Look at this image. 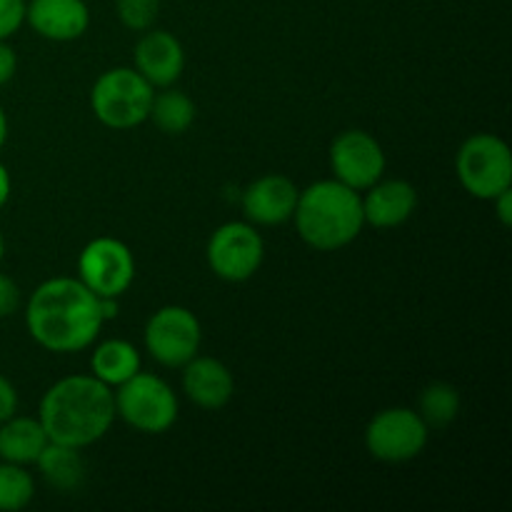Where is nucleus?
<instances>
[{"instance_id":"nucleus-29","label":"nucleus","mask_w":512,"mask_h":512,"mask_svg":"<svg viewBox=\"0 0 512 512\" xmlns=\"http://www.w3.org/2000/svg\"><path fill=\"white\" fill-rule=\"evenodd\" d=\"M10 195H13V178H10V170L5 168V163L0 160V210L8 205Z\"/></svg>"},{"instance_id":"nucleus-12","label":"nucleus","mask_w":512,"mask_h":512,"mask_svg":"<svg viewBox=\"0 0 512 512\" xmlns=\"http://www.w3.org/2000/svg\"><path fill=\"white\" fill-rule=\"evenodd\" d=\"M300 188L283 173H265L248 183L240 198L243 220L255 228H275L293 218Z\"/></svg>"},{"instance_id":"nucleus-30","label":"nucleus","mask_w":512,"mask_h":512,"mask_svg":"<svg viewBox=\"0 0 512 512\" xmlns=\"http://www.w3.org/2000/svg\"><path fill=\"white\" fill-rule=\"evenodd\" d=\"M8 133H10V125H8V113H5L3 103H0V150H3V145L8 143Z\"/></svg>"},{"instance_id":"nucleus-21","label":"nucleus","mask_w":512,"mask_h":512,"mask_svg":"<svg viewBox=\"0 0 512 512\" xmlns=\"http://www.w3.org/2000/svg\"><path fill=\"white\" fill-rule=\"evenodd\" d=\"M420 418L428 423L430 430L435 428H448L455 418L460 415V393L455 385L443 383H430L420 390L418 408Z\"/></svg>"},{"instance_id":"nucleus-8","label":"nucleus","mask_w":512,"mask_h":512,"mask_svg":"<svg viewBox=\"0 0 512 512\" xmlns=\"http://www.w3.org/2000/svg\"><path fill=\"white\" fill-rule=\"evenodd\" d=\"M145 353L163 368H183L200 353L203 325L185 305H163L143 328Z\"/></svg>"},{"instance_id":"nucleus-11","label":"nucleus","mask_w":512,"mask_h":512,"mask_svg":"<svg viewBox=\"0 0 512 512\" xmlns=\"http://www.w3.org/2000/svg\"><path fill=\"white\" fill-rule=\"evenodd\" d=\"M328 160L333 178L348 188L358 190V193L378 183L388 170L383 145L368 130L360 128H350L335 135V140L330 143Z\"/></svg>"},{"instance_id":"nucleus-16","label":"nucleus","mask_w":512,"mask_h":512,"mask_svg":"<svg viewBox=\"0 0 512 512\" xmlns=\"http://www.w3.org/2000/svg\"><path fill=\"white\" fill-rule=\"evenodd\" d=\"M180 385L185 398L203 410H220L233 400L235 378L223 360L213 355H195L183 365Z\"/></svg>"},{"instance_id":"nucleus-32","label":"nucleus","mask_w":512,"mask_h":512,"mask_svg":"<svg viewBox=\"0 0 512 512\" xmlns=\"http://www.w3.org/2000/svg\"><path fill=\"white\" fill-rule=\"evenodd\" d=\"M25 3H28V0H25Z\"/></svg>"},{"instance_id":"nucleus-18","label":"nucleus","mask_w":512,"mask_h":512,"mask_svg":"<svg viewBox=\"0 0 512 512\" xmlns=\"http://www.w3.org/2000/svg\"><path fill=\"white\" fill-rule=\"evenodd\" d=\"M138 370H143V358H140V350L130 340H103L90 353V375L103 385H108L110 390L133 378Z\"/></svg>"},{"instance_id":"nucleus-7","label":"nucleus","mask_w":512,"mask_h":512,"mask_svg":"<svg viewBox=\"0 0 512 512\" xmlns=\"http://www.w3.org/2000/svg\"><path fill=\"white\" fill-rule=\"evenodd\" d=\"M430 428L415 408L395 405L385 408L370 418L365 425L363 443L370 458L378 463L400 465L420 458L428 448Z\"/></svg>"},{"instance_id":"nucleus-28","label":"nucleus","mask_w":512,"mask_h":512,"mask_svg":"<svg viewBox=\"0 0 512 512\" xmlns=\"http://www.w3.org/2000/svg\"><path fill=\"white\" fill-rule=\"evenodd\" d=\"M490 203H493L495 215H498L500 225H503V228H510V225H512V188L503 190L500 195H495Z\"/></svg>"},{"instance_id":"nucleus-15","label":"nucleus","mask_w":512,"mask_h":512,"mask_svg":"<svg viewBox=\"0 0 512 512\" xmlns=\"http://www.w3.org/2000/svg\"><path fill=\"white\" fill-rule=\"evenodd\" d=\"M365 225L378 230H393L408 223L418 208V190L410 180L380 178L360 193Z\"/></svg>"},{"instance_id":"nucleus-17","label":"nucleus","mask_w":512,"mask_h":512,"mask_svg":"<svg viewBox=\"0 0 512 512\" xmlns=\"http://www.w3.org/2000/svg\"><path fill=\"white\" fill-rule=\"evenodd\" d=\"M48 443V433L38 418L15 413L13 418L0 423V460H5V463L30 468Z\"/></svg>"},{"instance_id":"nucleus-27","label":"nucleus","mask_w":512,"mask_h":512,"mask_svg":"<svg viewBox=\"0 0 512 512\" xmlns=\"http://www.w3.org/2000/svg\"><path fill=\"white\" fill-rule=\"evenodd\" d=\"M18 73V53L8 40H0V88L8 85Z\"/></svg>"},{"instance_id":"nucleus-25","label":"nucleus","mask_w":512,"mask_h":512,"mask_svg":"<svg viewBox=\"0 0 512 512\" xmlns=\"http://www.w3.org/2000/svg\"><path fill=\"white\" fill-rule=\"evenodd\" d=\"M20 303H23V293H20V285L15 283L10 275L0 273V320L10 318L13 313H18Z\"/></svg>"},{"instance_id":"nucleus-2","label":"nucleus","mask_w":512,"mask_h":512,"mask_svg":"<svg viewBox=\"0 0 512 512\" xmlns=\"http://www.w3.org/2000/svg\"><path fill=\"white\" fill-rule=\"evenodd\" d=\"M50 443L85 450L110 433L115 415L113 390L93 375H68L50 385L38 405Z\"/></svg>"},{"instance_id":"nucleus-6","label":"nucleus","mask_w":512,"mask_h":512,"mask_svg":"<svg viewBox=\"0 0 512 512\" xmlns=\"http://www.w3.org/2000/svg\"><path fill=\"white\" fill-rule=\"evenodd\" d=\"M455 173L465 193L475 200H490L512 188V153L500 135L473 133L455 155Z\"/></svg>"},{"instance_id":"nucleus-3","label":"nucleus","mask_w":512,"mask_h":512,"mask_svg":"<svg viewBox=\"0 0 512 512\" xmlns=\"http://www.w3.org/2000/svg\"><path fill=\"white\" fill-rule=\"evenodd\" d=\"M290 220L295 223L300 240L318 253L348 248L365 228L360 193L335 178L315 180L300 190Z\"/></svg>"},{"instance_id":"nucleus-9","label":"nucleus","mask_w":512,"mask_h":512,"mask_svg":"<svg viewBox=\"0 0 512 512\" xmlns=\"http://www.w3.org/2000/svg\"><path fill=\"white\" fill-rule=\"evenodd\" d=\"M205 260L215 278L225 283H245L265 260V240L248 220H230L213 230L205 248Z\"/></svg>"},{"instance_id":"nucleus-20","label":"nucleus","mask_w":512,"mask_h":512,"mask_svg":"<svg viewBox=\"0 0 512 512\" xmlns=\"http://www.w3.org/2000/svg\"><path fill=\"white\" fill-rule=\"evenodd\" d=\"M195 115H198V108H195L193 98L170 85V88L155 90L148 120H153L160 133L183 135L193 128Z\"/></svg>"},{"instance_id":"nucleus-24","label":"nucleus","mask_w":512,"mask_h":512,"mask_svg":"<svg viewBox=\"0 0 512 512\" xmlns=\"http://www.w3.org/2000/svg\"><path fill=\"white\" fill-rule=\"evenodd\" d=\"M25 25V0H0V40H10Z\"/></svg>"},{"instance_id":"nucleus-22","label":"nucleus","mask_w":512,"mask_h":512,"mask_svg":"<svg viewBox=\"0 0 512 512\" xmlns=\"http://www.w3.org/2000/svg\"><path fill=\"white\" fill-rule=\"evenodd\" d=\"M35 498V480L25 465L0 460V512L28 508Z\"/></svg>"},{"instance_id":"nucleus-26","label":"nucleus","mask_w":512,"mask_h":512,"mask_svg":"<svg viewBox=\"0 0 512 512\" xmlns=\"http://www.w3.org/2000/svg\"><path fill=\"white\" fill-rule=\"evenodd\" d=\"M18 405H20L18 390H15V385L10 383L5 375H0V423L13 418V415L18 413Z\"/></svg>"},{"instance_id":"nucleus-13","label":"nucleus","mask_w":512,"mask_h":512,"mask_svg":"<svg viewBox=\"0 0 512 512\" xmlns=\"http://www.w3.org/2000/svg\"><path fill=\"white\" fill-rule=\"evenodd\" d=\"M133 68L153 85L155 90L170 88L185 70V48L173 33L163 28H150L140 33L133 50Z\"/></svg>"},{"instance_id":"nucleus-23","label":"nucleus","mask_w":512,"mask_h":512,"mask_svg":"<svg viewBox=\"0 0 512 512\" xmlns=\"http://www.w3.org/2000/svg\"><path fill=\"white\" fill-rule=\"evenodd\" d=\"M115 13L123 28L133 33H145L155 28L160 15V0H115Z\"/></svg>"},{"instance_id":"nucleus-31","label":"nucleus","mask_w":512,"mask_h":512,"mask_svg":"<svg viewBox=\"0 0 512 512\" xmlns=\"http://www.w3.org/2000/svg\"><path fill=\"white\" fill-rule=\"evenodd\" d=\"M3 258H5V235L3 230H0V263H3Z\"/></svg>"},{"instance_id":"nucleus-4","label":"nucleus","mask_w":512,"mask_h":512,"mask_svg":"<svg viewBox=\"0 0 512 512\" xmlns=\"http://www.w3.org/2000/svg\"><path fill=\"white\" fill-rule=\"evenodd\" d=\"M155 88L128 65H118L95 78L90 88V110L110 130H133L150 115Z\"/></svg>"},{"instance_id":"nucleus-1","label":"nucleus","mask_w":512,"mask_h":512,"mask_svg":"<svg viewBox=\"0 0 512 512\" xmlns=\"http://www.w3.org/2000/svg\"><path fill=\"white\" fill-rule=\"evenodd\" d=\"M23 315L33 343L58 355L88 350L105 325L98 295L68 275L40 283L30 293Z\"/></svg>"},{"instance_id":"nucleus-19","label":"nucleus","mask_w":512,"mask_h":512,"mask_svg":"<svg viewBox=\"0 0 512 512\" xmlns=\"http://www.w3.org/2000/svg\"><path fill=\"white\" fill-rule=\"evenodd\" d=\"M40 478L58 493H75L85 483V458L83 450L70 448V445L48 443L40 458L35 460Z\"/></svg>"},{"instance_id":"nucleus-5","label":"nucleus","mask_w":512,"mask_h":512,"mask_svg":"<svg viewBox=\"0 0 512 512\" xmlns=\"http://www.w3.org/2000/svg\"><path fill=\"white\" fill-rule=\"evenodd\" d=\"M115 415L133 430L145 435H163L178 423L180 400L168 380L138 370L130 380L113 390Z\"/></svg>"},{"instance_id":"nucleus-14","label":"nucleus","mask_w":512,"mask_h":512,"mask_svg":"<svg viewBox=\"0 0 512 512\" xmlns=\"http://www.w3.org/2000/svg\"><path fill=\"white\" fill-rule=\"evenodd\" d=\"M25 25L50 43H73L90 28V8L85 0H28Z\"/></svg>"},{"instance_id":"nucleus-10","label":"nucleus","mask_w":512,"mask_h":512,"mask_svg":"<svg viewBox=\"0 0 512 512\" xmlns=\"http://www.w3.org/2000/svg\"><path fill=\"white\" fill-rule=\"evenodd\" d=\"M78 280L98 298H120L135 280V255L123 240L100 235L78 255Z\"/></svg>"}]
</instances>
